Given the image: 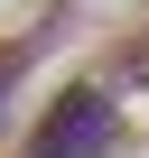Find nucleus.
<instances>
[{"mask_svg": "<svg viewBox=\"0 0 149 158\" xmlns=\"http://www.w3.org/2000/svg\"><path fill=\"white\" fill-rule=\"evenodd\" d=\"M112 149V102L103 93H65L37 130V158H103Z\"/></svg>", "mask_w": 149, "mask_h": 158, "instance_id": "obj_1", "label": "nucleus"}]
</instances>
